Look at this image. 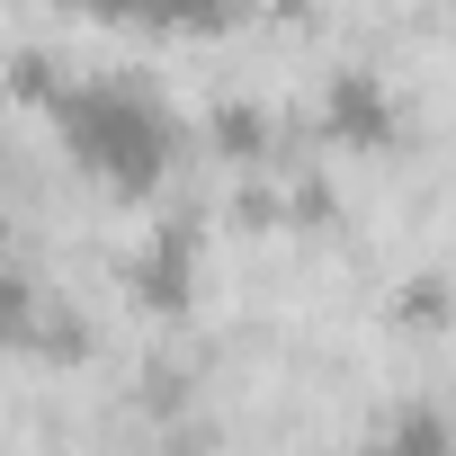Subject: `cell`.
<instances>
[{
    "label": "cell",
    "mask_w": 456,
    "mask_h": 456,
    "mask_svg": "<svg viewBox=\"0 0 456 456\" xmlns=\"http://www.w3.org/2000/svg\"><path fill=\"white\" fill-rule=\"evenodd\" d=\"M367 456H447V420H438V403H403V411H385V429H376Z\"/></svg>",
    "instance_id": "obj_6"
},
{
    "label": "cell",
    "mask_w": 456,
    "mask_h": 456,
    "mask_svg": "<svg viewBox=\"0 0 456 456\" xmlns=\"http://www.w3.org/2000/svg\"><path fill=\"white\" fill-rule=\"evenodd\" d=\"M161 456H206V447H188V438H179V447H161Z\"/></svg>",
    "instance_id": "obj_8"
},
{
    "label": "cell",
    "mask_w": 456,
    "mask_h": 456,
    "mask_svg": "<svg viewBox=\"0 0 456 456\" xmlns=\"http://www.w3.org/2000/svg\"><path fill=\"white\" fill-rule=\"evenodd\" d=\"M0 260H10V206H0Z\"/></svg>",
    "instance_id": "obj_7"
},
{
    "label": "cell",
    "mask_w": 456,
    "mask_h": 456,
    "mask_svg": "<svg viewBox=\"0 0 456 456\" xmlns=\"http://www.w3.org/2000/svg\"><path fill=\"white\" fill-rule=\"evenodd\" d=\"M45 126L63 134V152L81 161V179H99L117 197H161V179L179 170V117H170V99H152L126 72L72 81Z\"/></svg>",
    "instance_id": "obj_1"
},
{
    "label": "cell",
    "mask_w": 456,
    "mask_h": 456,
    "mask_svg": "<svg viewBox=\"0 0 456 456\" xmlns=\"http://www.w3.org/2000/svg\"><path fill=\"white\" fill-rule=\"evenodd\" d=\"M206 143H215L224 161L260 170V161L278 152V126H269V108H260V99H215V117H206Z\"/></svg>",
    "instance_id": "obj_4"
},
{
    "label": "cell",
    "mask_w": 456,
    "mask_h": 456,
    "mask_svg": "<svg viewBox=\"0 0 456 456\" xmlns=\"http://www.w3.org/2000/svg\"><path fill=\"white\" fill-rule=\"evenodd\" d=\"M322 134H331L340 152H394V143H403V99H394V81H385L376 63H340V72L322 81Z\"/></svg>",
    "instance_id": "obj_2"
},
{
    "label": "cell",
    "mask_w": 456,
    "mask_h": 456,
    "mask_svg": "<svg viewBox=\"0 0 456 456\" xmlns=\"http://www.w3.org/2000/svg\"><path fill=\"white\" fill-rule=\"evenodd\" d=\"M126 287H134L143 314H188L197 305V224H161V233L134 251Z\"/></svg>",
    "instance_id": "obj_3"
},
{
    "label": "cell",
    "mask_w": 456,
    "mask_h": 456,
    "mask_svg": "<svg viewBox=\"0 0 456 456\" xmlns=\"http://www.w3.org/2000/svg\"><path fill=\"white\" fill-rule=\"evenodd\" d=\"M0 90H10L19 108H37V117H54V99L72 90V72L54 63V45H19L10 63H0Z\"/></svg>",
    "instance_id": "obj_5"
}]
</instances>
